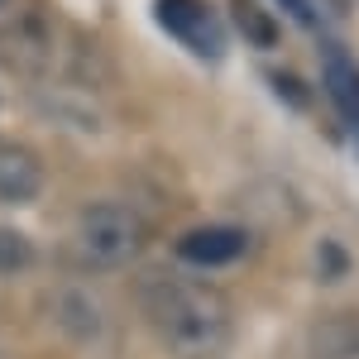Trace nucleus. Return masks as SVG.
<instances>
[{
    "mask_svg": "<svg viewBox=\"0 0 359 359\" xmlns=\"http://www.w3.org/2000/svg\"><path fill=\"white\" fill-rule=\"evenodd\" d=\"M139 311L177 359H216L230 345V306L211 283L154 273L139 287Z\"/></svg>",
    "mask_w": 359,
    "mask_h": 359,
    "instance_id": "nucleus-1",
    "label": "nucleus"
},
{
    "mask_svg": "<svg viewBox=\"0 0 359 359\" xmlns=\"http://www.w3.org/2000/svg\"><path fill=\"white\" fill-rule=\"evenodd\" d=\"M149 245V225L139 211L120 206V201H96L77 216L72 230V254L86 269H125L135 264Z\"/></svg>",
    "mask_w": 359,
    "mask_h": 359,
    "instance_id": "nucleus-2",
    "label": "nucleus"
},
{
    "mask_svg": "<svg viewBox=\"0 0 359 359\" xmlns=\"http://www.w3.org/2000/svg\"><path fill=\"white\" fill-rule=\"evenodd\" d=\"M154 15H158V25L168 29V39H177L187 53L206 57V62H221L225 25L206 0H154Z\"/></svg>",
    "mask_w": 359,
    "mask_h": 359,
    "instance_id": "nucleus-3",
    "label": "nucleus"
},
{
    "mask_svg": "<svg viewBox=\"0 0 359 359\" xmlns=\"http://www.w3.org/2000/svg\"><path fill=\"white\" fill-rule=\"evenodd\" d=\"M249 249V235L240 225H196L177 240V254L196 264V269H221V264H235Z\"/></svg>",
    "mask_w": 359,
    "mask_h": 359,
    "instance_id": "nucleus-4",
    "label": "nucleus"
},
{
    "mask_svg": "<svg viewBox=\"0 0 359 359\" xmlns=\"http://www.w3.org/2000/svg\"><path fill=\"white\" fill-rule=\"evenodd\" d=\"M43 187V163L20 149V144H0V201H34Z\"/></svg>",
    "mask_w": 359,
    "mask_h": 359,
    "instance_id": "nucleus-5",
    "label": "nucleus"
},
{
    "mask_svg": "<svg viewBox=\"0 0 359 359\" xmlns=\"http://www.w3.org/2000/svg\"><path fill=\"white\" fill-rule=\"evenodd\" d=\"M311 355L316 359H355L359 355V311H340L311 331Z\"/></svg>",
    "mask_w": 359,
    "mask_h": 359,
    "instance_id": "nucleus-6",
    "label": "nucleus"
},
{
    "mask_svg": "<svg viewBox=\"0 0 359 359\" xmlns=\"http://www.w3.org/2000/svg\"><path fill=\"white\" fill-rule=\"evenodd\" d=\"M326 91H331L335 111L359 125V62L350 53H326Z\"/></svg>",
    "mask_w": 359,
    "mask_h": 359,
    "instance_id": "nucleus-7",
    "label": "nucleus"
},
{
    "mask_svg": "<svg viewBox=\"0 0 359 359\" xmlns=\"http://www.w3.org/2000/svg\"><path fill=\"white\" fill-rule=\"evenodd\" d=\"M230 25L240 29L254 48H273L278 43V20L259 0H230Z\"/></svg>",
    "mask_w": 359,
    "mask_h": 359,
    "instance_id": "nucleus-8",
    "label": "nucleus"
},
{
    "mask_svg": "<svg viewBox=\"0 0 359 359\" xmlns=\"http://www.w3.org/2000/svg\"><path fill=\"white\" fill-rule=\"evenodd\" d=\"M34 264V245H29L20 230L0 225V273H25Z\"/></svg>",
    "mask_w": 359,
    "mask_h": 359,
    "instance_id": "nucleus-9",
    "label": "nucleus"
},
{
    "mask_svg": "<svg viewBox=\"0 0 359 359\" xmlns=\"http://www.w3.org/2000/svg\"><path fill=\"white\" fill-rule=\"evenodd\" d=\"M283 5H287V10H292L297 20H306V25H316V10H311V0H283Z\"/></svg>",
    "mask_w": 359,
    "mask_h": 359,
    "instance_id": "nucleus-10",
    "label": "nucleus"
},
{
    "mask_svg": "<svg viewBox=\"0 0 359 359\" xmlns=\"http://www.w3.org/2000/svg\"><path fill=\"white\" fill-rule=\"evenodd\" d=\"M0 5H5V0H0Z\"/></svg>",
    "mask_w": 359,
    "mask_h": 359,
    "instance_id": "nucleus-11",
    "label": "nucleus"
}]
</instances>
